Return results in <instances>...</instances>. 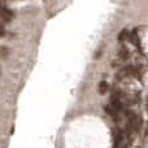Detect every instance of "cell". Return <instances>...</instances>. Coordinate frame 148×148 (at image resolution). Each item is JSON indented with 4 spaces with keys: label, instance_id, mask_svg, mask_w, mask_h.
I'll list each match as a JSON object with an SVG mask.
<instances>
[{
    "label": "cell",
    "instance_id": "8992f818",
    "mask_svg": "<svg viewBox=\"0 0 148 148\" xmlns=\"http://www.w3.org/2000/svg\"><path fill=\"white\" fill-rule=\"evenodd\" d=\"M126 148H127V147H126Z\"/></svg>",
    "mask_w": 148,
    "mask_h": 148
},
{
    "label": "cell",
    "instance_id": "3957f363",
    "mask_svg": "<svg viewBox=\"0 0 148 148\" xmlns=\"http://www.w3.org/2000/svg\"><path fill=\"white\" fill-rule=\"evenodd\" d=\"M130 36V33H129V30H126V29H123L122 31L120 33V35H118V40L121 42V43H123L125 40H127V38Z\"/></svg>",
    "mask_w": 148,
    "mask_h": 148
},
{
    "label": "cell",
    "instance_id": "7a4b0ae2",
    "mask_svg": "<svg viewBox=\"0 0 148 148\" xmlns=\"http://www.w3.org/2000/svg\"><path fill=\"white\" fill-rule=\"evenodd\" d=\"M104 110H105V113H107L108 116H110V117L113 118V120H116V121H118V120H120V113H118L117 110H114V109H113V108L110 107L109 104H108V105H105V107H104Z\"/></svg>",
    "mask_w": 148,
    "mask_h": 148
},
{
    "label": "cell",
    "instance_id": "5b68a950",
    "mask_svg": "<svg viewBox=\"0 0 148 148\" xmlns=\"http://www.w3.org/2000/svg\"><path fill=\"white\" fill-rule=\"evenodd\" d=\"M118 56L121 57V59H127L129 57V49L127 48H121V51H120V53H118Z\"/></svg>",
    "mask_w": 148,
    "mask_h": 148
},
{
    "label": "cell",
    "instance_id": "6da1fadb",
    "mask_svg": "<svg viewBox=\"0 0 148 148\" xmlns=\"http://www.w3.org/2000/svg\"><path fill=\"white\" fill-rule=\"evenodd\" d=\"M0 16H1V20L4 21V22H10L12 21V18H13V10L10 9V8H8V7H4L3 5V8H1V12H0Z\"/></svg>",
    "mask_w": 148,
    "mask_h": 148
},
{
    "label": "cell",
    "instance_id": "277c9868",
    "mask_svg": "<svg viewBox=\"0 0 148 148\" xmlns=\"http://www.w3.org/2000/svg\"><path fill=\"white\" fill-rule=\"evenodd\" d=\"M108 88H109V86H108V83L105 81H101L99 83V92L101 95H104V94H107V91H108Z\"/></svg>",
    "mask_w": 148,
    "mask_h": 148
}]
</instances>
